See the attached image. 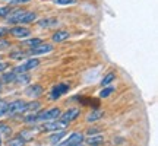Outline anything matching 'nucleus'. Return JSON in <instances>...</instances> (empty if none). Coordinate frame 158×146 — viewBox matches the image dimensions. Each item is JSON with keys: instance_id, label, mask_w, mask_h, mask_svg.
Segmentation results:
<instances>
[{"instance_id": "obj_35", "label": "nucleus", "mask_w": 158, "mask_h": 146, "mask_svg": "<svg viewBox=\"0 0 158 146\" xmlns=\"http://www.w3.org/2000/svg\"><path fill=\"white\" fill-rule=\"evenodd\" d=\"M60 146H64V145H60Z\"/></svg>"}, {"instance_id": "obj_16", "label": "nucleus", "mask_w": 158, "mask_h": 146, "mask_svg": "<svg viewBox=\"0 0 158 146\" xmlns=\"http://www.w3.org/2000/svg\"><path fill=\"white\" fill-rule=\"evenodd\" d=\"M102 117H104V112L100 111V110H94V111L86 117V120H88V121H97V120H100V118H102Z\"/></svg>"}, {"instance_id": "obj_14", "label": "nucleus", "mask_w": 158, "mask_h": 146, "mask_svg": "<svg viewBox=\"0 0 158 146\" xmlns=\"http://www.w3.org/2000/svg\"><path fill=\"white\" fill-rule=\"evenodd\" d=\"M102 142H104V136H101V135H97V136L91 135V137L86 139L88 146H100V145H102Z\"/></svg>"}, {"instance_id": "obj_15", "label": "nucleus", "mask_w": 158, "mask_h": 146, "mask_svg": "<svg viewBox=\"0 0 158 146\" xmlns=\"http://www.w3.org/2000/svg\"><path fill=\"white\" fill-rule=\"evenodd\" d=\"M29 80H31V76L28 75V72L27 73H18L16 78H15V82H16L18 85H25V83H28Z\"/></svg>"}, {"instance_id": "obj_29", "label": "nucleus", "mask_w": 158, "mask_h": 146, "mask_svg": "<svg viewBox=\"0 0 158 146\" xmlns=\"http://www.w3.org/2000/svg\"><path fill=\"white\" fill-rule=\"evenodd\" d=\"M31 0H9V5H22V3H29Z\"/></svg>"}, {"instance_id": "obj_31", "label": "nucleus", "mask_w": 158, "mask_h": 146, "mask_svg": "<svg viewBox=\"0 0 158 146\" xmlns=\"http://www.w3.org/2000/svg\"><path fill=\"white\" fill-rule=\"evenodd\" d=\"M5 34H9V29H7V28H3V26H0V37H3Z\"/></svg>"}, {"instance_id": "obj_3", "label": "nucleus", "mask_w": 158, "mask_h": 146, "mask_svg": "<svg viewBox=\"0 0 158 146\" xmlns=\"http://www.w3.org/2000/svg\"><path fill=\"white\" fill-rule=\"evenodd\" d=\"M40 66V60L38 59H29V60H27L25 63H22L21 66H18V67L13 69V72L16 73H27L29 72V70H32V69L38 67Z\"/></svg>"}, {"instance_id": "obj_19", "label": "nucleus", "mask_w": 158, "mask_h": 146, "mask_svg": "<svg viewBox=\"0 0 158 146\" xmlns=\"http://www.w3.org/2000/svg\"><path fill=\"white\" fill-rule=\"evenodd\" d=\"M23 44L27 45V47H29V48H32V47H37V45L43 44V39H41V38H32V39H28V41H25Z\"/></svg>"}, {"instance_id": "obj_21", "label": "nucleus", "mask_w": 158, "mask_h": 146, "mask_svg": "<svg viewBox=\"0 0 158 146\" xmlns=\"http://www.w3.org/2000/svg\"><path fill=\"white\" fill-rule=\"evenodd\" d=\"M114 79H116V75L114 73H107L106 76H104V79L101 80V85L102 86H106V85H110L111 82H113Z\"/></svg>"}, {"instance_id": "obj_20", "label": "nucleus", "mask_w": 158, "mask_h": 146, "mask_svg": "<svg viewBox=\"0 0 158 146\" xmlns=\"http://www.w3.org/2000/svg\"><path fill=\"white\" fill-rule=\"evenodd\" d=\"M23 57H25V53L22 50H13L10 51V59L13 60H22Z\"/></svg>"}, {"instance_id": "obj_25", "label": "nucleus", "mask_w": 158, "mask_h": 146, "mask_svg": "<svg viewBox=\"0 0 158 146\" xmlns=\"http://www.w3.org/2000/svg\"><path fill=\"white\" fill-rule=\"evenodd\" d=\"M40 108V102H28V108H27V111H37Z\"/></svg>"}, {"instance_id": "obj_17", "label": "nucleus", "mask_w": 158, "mask_h": 146, "mask_svg": "<svg viewBox=\"0 0 158 146\" xmlns=\"http://www.w3.org/2000/svg\"><path fill=\"white\" fill-rule=\"evenodd\" d=\"M15 78H16V73L13 72H7L5 73L3 76H2V82H5V83H10V82H15Z\"/></svg>"}, {"instance_id": "obj_28", "label": "nucleus", "mask_w": 158, "mask_h": 146, "mask_svg": "<svg viewBox=\"0 0 158 146\" xmlns=\"http://www.w3.org/2000/svg\"><path fill=\"white\" fill-rule=\"evenodd\" d=\"M6 108H7V102L3 101V99H0V117L6 112Z\"/></svg>"}, {"instance_id": "obj_11", "label": "nucleus", "mask_w": 158, "mask_h": 146, "mask_svg": "<svg viewBox=\"0 0 158 146\" xmlns=\"http://www.w3.org/2000/svg\"><path fill=\"white\" fill-rule=\"evenodd\" d=\"M82 140H84V135H82V133H72V135L69 136L68 140L63 142V145L64 146H75V145L82 143Z\"/></svg>"}, {"instance_id": "obj_18", "label": "nucleus", "mask_w": 158, "mask_h": 146, "mask_svg": "<svg viewBox=\"0 0 158 146\" xmlns=\"http://www.w3.org/2000/svg\"><path fill=\"white\" fill-rule=\"evenodd\" d=\"M23 145H25V140L21 136L19 137H13V139H10L7 142V146H23Z\"/></svg>"}, {"instance_id": "obj_9", "label": "nucleus", "mask_w": 158, "mask_h": 146, "mask_svg": "<svg viewBox=\"0 0 158 146\" xmlns=\"http://www.w3.org/2000/svg\"><path fill=\"white\" fill-rule=\"evenodd\" d=\"M25 94L31 98H38L40 95H43V86L38 83H34V85H29L28 88L25 89Z\"/></svg>"}, {"instance_id": "obj_24", "label": "nucleus", "mask_w": 158, "mask_h": 146, "mask_svg": "<svg viewBox=\"0 0 158 146\" xmlns=\"http://www.w3.org/2000/svg\"><path fill=\"white\" fill-rule=\"evenodd\" d=\"M10 10H12L10 6H3V7H0V18H5Z\"/></svg>"}, {"instance_id": "obj_32", "label": "nucleus", "mask_w": 158, "mask_h": 146, "mask_svg": "<svg viewBox=\"0 0 158 146\" xmlns=\"http://www.w3.org/2000/svg\"><path fill=\"white\" fill-rule=\"evenodd\" d=\"M0 92H2V80H0Z\"/></svg>"}, {"instance_id": "obj_33", "label": "nucleus", "mask_w": 158, "mask_h": 146, "mask_svg": "<svg viewBox=\"0 0 158 146\" xmlns=\"http://www.w3.org/2000/svg\"><path fill=\"white\" fill-rule=\"evenodd\" d=\"M0 146H2V136H0Z\"/></svg>"}, {"instance_id": "obj_34", "label": "nucleus", "mask_w": 158, "mask_h": 146, "mask_svg": "<svg viewBox=\"0 0 158 146\" xmlns=\"http://www.w3.org/2000/svg\"><path fill=\"white\" fill-rule=\"evenodd\" d=\"M75 146H82V145H81V143H79V145H75Z\"/></svg>"}, {"instance_id": "obj_30", "label": "nucleus", "mask_w": 158, "mask_h": 146, "mask_svg": "<svg viewBox=\"0 0 158 146\" xmlns=\"http://www.w3.org/2000/svg\"><path fill=\"white\" fill-rule=\"evenodd\" d=\"M7 67H9V64H7V63L0 62V73H2V72H5V70H6Z\"/></svg>"}, {"instance_id": "obj_1", "label": "nucleus", "mask_w": 158, "mask_h": 146, "mask_svg": "<svg viewBox=\"0 0 158 146\" xmlns=\"http://www.w3.org/2000/svg\"><path fill=\"white\" fill-rule=\"evenodd\" d=\"M6 22L10 25H25V23H31L37 21V13L29 10H23V9H16V10H10L5 16Z\"/></svg>"}, {"instance_id": "obj_2", "label": "nucleus", "mask_w": 158, "mask_h": 146, "mask_svg": "<svg viewBox=\"0 0 158 146\" xmlns=\"http://www.w3.org/2000/svg\"><path fill=\"white\" fill-rule=\"evenodd\" d=\"M27 108H28V102L22 101V99H16V101L7 104V108H6L5 114H7V116L22 114V112H27Z\"/></svg>"}, {"instance_id": "obj_8", "label": "nucleus", "mask_w": 158, "mask_h": 146, "mask_svg": "<svg viewBox=\"0 0 158 146\" xmlns=\"http://www.w3.org/2000/svg\"><path fill=\"white\" fill-rule=\"evenodd\" d=\"M78 116H79V110H78V108H69L64 114H60V121L69 124L70 121H73L75 118H78Z\"/></svg>"}, {"instance_id": "obj_22", "label": "nucleus", "mask_w": 158, "mask_h": 146, "mask_svg": "<svg viewBox=\"0 0 158 146\" xmlns=\"http://www.w3.org/2000/svg\"><path fill=\"white\" fill-rule=\"evenodd\" d=\"M64 136H66V132H59V133H56V135H53L50 137V142L51 143H53V145H54V143H57V142H60L62 140V137H64Z\"/></svg>"}, {"instance_id": "obj_7", "label": "nucleus", "mask_w": 158, "mask_h": 146, "mask_svg": "<svg viewBox=\"0 0 158 146\" xmlns=\"http://www.w3.org/2000/svg\"><path fill=\"white\" fill-rule=\"evenodd\" d=\"M68 91H69L68 83H59L50 91V98L51 99H59V98H60L63 94H66Z\"/></svg>"}, {"instance_id": "obj_12", "label": "nucleus", "mask_w": 158, "mask_h": 146, "mask_svg": "<svg viewBox=\"0 0 158 146\" xmlns=\"http://www.w3.org/2000/svg\"><path fill=\"white\" fill-rule=\"evenodd\" d=\"M37 23L41 28H53V26L59 25V19H56V18H44V19L37 21Z\"/></svg>"}, {"instance_id": "obj_4", "label": "nucleus", "mask_w": 158, "mask_h": 146, "mask_svg": "<svg viewBox=\"0 0 158 146\" xmlns=\"http://www.w3.org/2000/svg\"><path fill=\"white\" fill-rule=\"evenodd\" d=\"M62 111L59 108H51V110H47V111H41L37 112V118L38 120H45V121H51V120H56V118L60 117Z\"/></svg>"}, {"instance_id": "obj_13", "label": "nucleus", "mask_w": 158, "mask_h": 146, "mask_svg": "<svg viewBox=\"0 0 158 146\" xmlns=\"http://www.w3.org/2000/svg\"><path fill=\"white\" fill-rule=\"evenodd\" d=\"M69 37H70L69 31L62 29V31H57V32H54V34H53V37H51V39H53L54 43H63V41H66Z\"/></svg>"}, {"instance_id": "obj_10", "label": "nucleus", "mask_w": 158, "mask_h": 146, "mask_svg": "<svg viewBox=\"0 0 158 146\" xmlns=\"http://www.w3.org/2000/svg\"><path fill=\"white\" fill-rule=\"evenodd\" d=\"M68 124L66 123H63V121H51V123H47V124H44L43 127H40V129H37V130H40V132H50V130H59V129H64Z\"/></svg>"}, {"instance_id": "obj_6", "label": "nucleus", "mask_w": 158, "mask_h": 146, "mask_svg": "<svg viewBox=\"0 0 158 146\" xmlns=\"http://www.w3.org/2000/svg\"><path fill=\"white\" fill-rule=\"evenodd\" d=\"M53 51V45L51 44H40L37 47H32V48H29L28 54L29 56H40V54H45V53H51Z\"/></svg>"}, {"instance_id": "obj_26", "label": "nucleus", "mask_w": 158, "mask_h": 146, "mask_svg": "<svg viewBox=\"0 0 158 146\" xmlns=\"http://www.w3.org/2000/svg\"><path fill=\"white\" fill-rule=\"evenodd\" d=\"M113 88H104V89L101 91V94H100V96H101V98H107L108 95H110V94H111V92H113Z\"/></svg>"}, {"instance_id": "obj_23", "label": "nucleus", "mask_w": 158, "mask_h": 146, "mask_svg": "<svg viewBox=\"0 0 158 146\" xmlns=\"http://www.w3.org/2000/svg\"><path fill=\"white\" fill-rule=\"evenodd\" d=\"M78 0H53V3L60 6H69V5H75Z\"/></svg>"}, {"instance_id": "obj_5", "label": "nucleus", "mask_w": 158, "mask_h": 146, "mask_svg": "<svg viewBox=\"0 0 158 146\" xmlns=\"http://www.w3.org/2000/svg\"><path fill=\"white\" fill-rule=\"evenodd\" d=\"M9 34L15 38H19V39H23L31 35V31H29L27 26H22V25H15L9 29Z\"/></svg>"}, {"instance_id": "obj_27", "label": "nucleus", "mask_w": 158, "mask_h": 146, "mask_svg": "<svg viewBox=\"0 0 158 146\" xmlns=\"http://www.w3.org/2000/svg\"><path fill=\"white\" fill-rule=\"evenodd\" d=\"M9 47H10V43H9L7 39H0V51L6 50V48H9Z\"/></svg>"}]
</instances>
